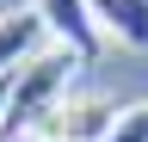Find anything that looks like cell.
Here are the masks:
<instances>
[{"label": "cell", "instance_id": "6", "mask_svg": "<svg viewBox=\"0 0 148 142\" xmlns=\"http://www.w3.org/2000/svg\"><path fill=\"white\" fill-rule=\"evenodd\" d=\"M6 99H12V74H0V123H6Z\"/></svg>", "mask_w": 148, "mask_h": 142}, {"label": "cell", "instance_id": "2", "mask_svg": "<svg viewBox=\"0 0 148 142\" xmlns=\"http://www.w3.org/2000/svg\"><path fill=\"white\" fill-rule=\"evenodd\" d=\"M31 6L43 12V25H49V43L74 49L80 62H99V49H105V31H99V19H92V6H86V0H31Z\"/></svg>", "mask_w": 148, "mask_h": 142}, {"label": "cell", "instance_id": "7", "mask_svg": "<svg viewBox=\"0 0 148 142\" xmlns=\"http://www.w3.org/2000/svg\"><path fill=\"white\" fill-rule=\"evenodd\" d=\"M37 142H49V136H37Z\"/></svg>", "mask_w": 148, "mask_h": 142}, {"label": "cell", "instance_id": "5", "mask_svg": "<svg viewBox=\"0 0 148 142\" xmlns=\"http://www.w3.org/2000/svg\"><path fill=\"white\" fill-rule=\"evenodd\" d=\"M105 37H117L123 49H148V0H86Z\"/></svg>", "mask_w": 148, "mask_h": 142}, {"label": "cell", "instance_id": "1", "mask_svg": "<svg viewBox=\"0 0 148 142\" xmlns=\"http://www.w3.org/2000/svg\"><path fill=\"white\" fill-rule=\"evenodd\" d=\"M74 68H86L74 49L49 43L43 56H31L25 68L12 74V99H6V123H0V142H18L25 130H43V123L56 117V105L68 99V80Z\"/></svg>", "mask_w": 148, "mask_h": 142}, {"label": "cell", "instance_id": "3", "mask_svg": "<svg viewBox=\"0 0 148 142\" xmlns=\"http://www.w3.org/2000/svg\"><path fill=\"white\" fill-rule=\"evenodd\" d=\"M117 117H123V105H111V99H62L56 105V117L43 123V136L49 142H105L111 130H117Z\"/></svg>", "mask_w": 148, "mask_h": 142}, {"label": "cell", "instance_id": "4", "mask_svg": "<svg viewBox=\"0 0 148 142\" xmlns=\"http://www.w3.org/2000/svg\"><path fill=\"white\" fill-rule=\"evenodd\" d=\"M49 49V25L37 6H18V12H0V74H18L31 56Z\"/></svg>", "mask_w": 148, "mask_h": 142}]
</instances>
